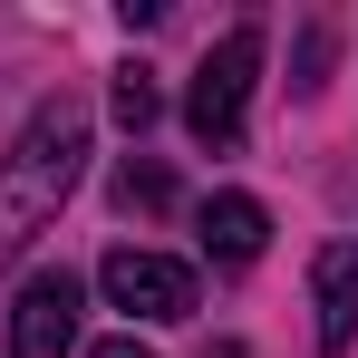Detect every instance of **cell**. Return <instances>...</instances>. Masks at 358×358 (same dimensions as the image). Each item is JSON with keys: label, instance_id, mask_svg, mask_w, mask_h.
Listing matches in <instances>:
<instances>
[{"label": "cell", "instance_id": "obj_1", "mask_svg": "<svg viewBox=\"0 0 358 358\" xmlns=\"http://www.w3.org/2000/svg\"><path fill=\"white\" fill-rule=\"evenodd\" d=\"M78 165H87V107L78 97H49L39 117L10 136V155H0V262L29 233L59 223V203L78 194Z\"/></svg>", "mask_w": 358, "mask_h": 358}, {"label": "cell", "instance_id": "obj_2", "mask_svg": "<svg viewBox=\"0 0 358 358\" xmlns=\"http://www.w3.org/2000/svg\"><path fill=\"white\" fill-rule=\"evenodd\" d=\"M252 78H262V20H233L203 68H194V87H184V126H194V145H242V107H252Z\"/></svg>", "mask_w": 358, "mask_h": 358}, {"label": "cell", "instance_id": "obj_3", "mask_svg": "<svg viewBox=\"0 0 358 358\" xmlns=\"http://www.w3.org/2000/svg\"><path fill=\"white\" fill-rule=\"evenodd\" d=\"M97 281H107V300L126 320H194V271L165 262V252H145V242H117L97 262Z\"/></svg>", "mask_w": 358, "mask_h": 358}, {"label": "cell", "instance_id": "obj_4", "mask_svg": "<svg viewBox=\"0 0 358 358\" xmlns=\"http://www.w3.org/2000/svg\"><path fill=\"white\" fill-rule=\"evenodd\" d=\"M78 310H87L78 271H29L20 300H10V358H68L78 349Z\"/></svg>", "mask_w": 358, "mask_h": 358}, {"label": "cell", "instance_id": "obj_5", "mask_svg": "<svg viewBox=\"0 0 358 358\" xmlns=\"http://www.w3.org/2000/svg\"><path fill=\"white\" fill-rule=\"evenodd\" d=\"M310 310H320V349L339 358L358 339V242H320V262H310Z\"/></svg>", "mask_w": 358, "mask_h": 358}, {"label": "cell", "instance_id": "obj_6", "mask_svg": "<svg viewBox=\"0 0 358 358\" xmlns=\"http://www.w3.org/2000/svg\"><path fill=\"white\" fill-rule=\"evenodd\" d=\"M194 233H203V252H213L223 271H242V262H262V242H271V213H262L252 194H213V203L194 213Z\"/></svg>", "mask_w": 358, "mask_h": 358}, {"label": "cell", "instance_id": "obj_7", "mask_svg": "<svg viewBox=\"0 0 358 358\" xmlns=\"http://www.w3.org/2000/svg\"><path fill=\"white\" fill-rule=\"evenodd\" d=\"M117 203L126 213H175V175H165L155 155H126L117 165Z\"/></svg>", "mask_w": 358, "mask_h": 358}, {"label": "cell", "instance_id": "obj_8", "mask_svg": "<svg viewBox=\"0 0 358 358\" xmlns=\"http://www.w3.org/2000/svg\"><path fill=\"white\" fill-rule=\"evenodd\" d=\"M107 107H117V126H126V136H145L165 97H155V78H145V68H117V87H107Z\"/></svg>", "mask_w": 358, "mask_h": 358}, {"label": "cell", "instance_id": "obj_9", "mask_svg": "<svg viewBox=\"0 0 358 358\" xmlns=\"http://www.w3.org/2000/svg\"><path fill=\"white\" fill-rule=\"evenodd\" d=\"M87 358H155V349H145V339H97Z\"/></svg>", "mask_w": 358, "mask_h": 358}, {"label": "cell", "instance_id": "obj_10", "mask_svg": "<svg viewBox=\"0 0 358 358\" xmlns=\"http://www.w3.org/2000/svg\"><path fill=\"white\" fill-rule=\"evenodd\" d=\"M203 358H252V349H242V339H203Z\"/></svg>", "mask_w": 358, "mask_h": 358}]
</instances>
